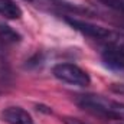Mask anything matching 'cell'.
Wrapping results in <instances>:
<instances>
[{
  "label": "cell",
  "mask_w": 124,
  "mask_h": 124,
  "mask_svg": "<svg viewBox=\"0 0 124 124\" xmlns=\"http://www.w3.org/2000/svg\"><path fill=\"white\" fill-rule=\"evenodd\" d=\"M0 117L7 124H35L31 114L22 107H7L1 111Z\"/></svg>",
  "instance_id": "5b68a950"
},
{
  "label": "cell",
  "mask_w": 124,
  "mask_h": 124,
  "mask_svg": "<svg viewBox=\"0 0 124 124\" xmlns=\"http://www.w3.org/2000/svg\"><path fill=\"white\" fill-rule=\"evenodd\" d=\"M110 91L118 95H124V84H111L110 85Z\"/></svg>",
  "instance_id": "9c48e42d"
},
{
  "label": "cell",
  "mask_w": 124,
  "mask_h": 124,
  "mask_svg": "<svg viewBox=\"0 0 124 124\" xmlns=\"http://www.w3.org/2000/svg\"><path fill=\"white\" fill-rule=\"evenodd\" d=\"M0 39L7 42V43H16V42H20L22 36L16 31H13L10 26L0 23Z\"/></svg>",
  "instance_id": "52a82bcc"
},
{
  "label": "cell",
  "mask_w": 124,
  "mask_h": 124,
  "mask_svg": "<svg viewBox=\"0 0 124 124\" xmlns=\"http://www.w3.org/2000/svg\"><path fill=\"white\" fill-rule=\"evenodd\" d=\"M98 1H101V4L107 6L108 9L114 10L121 17H124V0H98Z\"/></svg>",
  "instance_id": "ba28073f"
},
{
  "label": "cell",
  "mask_w": 124,
  "mask_h": 124,
  "mask_svg": "<svg viewBox=\"0 0 124 124\" xmlns=\"http://www.w3.org/2000/svg\"><path fill=\"white\" fill-rule=\"evenodd\" d=\"M65 22L72 29L82 33L84 36L104 43V46H123L124 48V36L118 32L85 22V20H79L75 17H65Z\"/></svg>",
  "instance_id": "7a4b0ae2"
},
{
  "label": "cell",
  "mask_w": 124,
  "mask_h": 124,
  "mask_svg": "<svg viewBox=\"0 0 124 124\" xmlns=\"http://www.w3.org/2000/svg\"><path fill=\"white\" fill-rule=\"evenodd\" d=\"M0 15L10 20H17L22 17V9L13 0H0Z\"/></svg>",
  "instance_id": "8992f818"
},
{
  "label": "cell",
  "mask_w": 124,
  "mask_h": 124,
  "mask_svg": "<svg viewBox=\"0 0 124 124\" xmlns=\"http://www.w3.org/2000/svg\"><path fill=\"white\" fill-rule=\"evenodd\" d=\"M75 101L81 108L93 113L95 116L120 120L124 123V104L118 101H113V100H108L105 97L95 95V94L78 95Z\"/></svg>",
  "instance_id": "6da1fadb"
},
{
  "label": "cell",
  "mask_w": 124,
  "mask_h": 124,
  "mask_svg": "<svg viewBox=\"0 0 124 124\" xmlns=\"http://www.w3.org/2000/svg\"><path fill=\"white\" fill-rule=\"evenodd\" d=\"M52 74L56 79H59L61 82H65V84H69V85L88 87L91 84L90 75L75 63H69V62L56 63L52 68Z\"/></svg>",
  "instance_id": "3957f363"
},
{
  "label": "cell",
  "mask_w": 124,
  "mask_h": 124,
  "mask_svg": "<svg viewBox=\"0 0 124 124\" xmlns=\"http://www.w3.org/2000/svg\"><path fill=\"white\" fill-rule=\"evenodd\" d=\"M104 65L117 72H124V48L123 46H104L101 54Z\"/></svg>",
  "instance_id": "277c9868"
},
{
  "label": "cell",
  "mask_w": 124,
  "mask_h": 124,
  "mask_svg": "<svg viewBox=\"0 0 124 124\" xmlns=\"http://www.w3.org/2000/svg\"><path fill=\"white\" fill-rule=\"evenodd\" d=\"M63 123L65 124H85V123H82V121H79L78 118H72V117H65Z\"/></svg>",
  "instance_id": "30bf717a"
}]
</instances>
